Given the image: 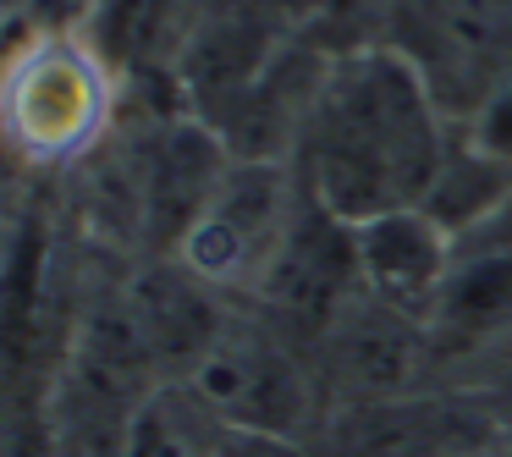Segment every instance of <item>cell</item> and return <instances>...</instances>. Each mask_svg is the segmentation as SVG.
Returning <instances> with one entry per match:
<instances>
[{"mask_svg": "<svg viewBox=\"0 0 512 457\" xmlns=\"http://www.w3.org/2000/svg\"><path fill=\"white\" fill-rule=\"evenodd\" d=\"M446 149H452L446 105L397 45L342 50L303 94V193L347 226L391 210H419Z\"/></svg>", "mask_w": 512, "mask_h": 457, "instance_id": "6da1fadb", "label": "cell"}, {"mask_svg": "<svg viewBox=\"0 0 512 457\" xmlns=\"http://www.w3.org/2000/svg\"><path fill=\"white\" fill-rule=\"evenodd\" d=\"M111 67L83 23H34L0 56V144L28 166H72L116 116Z\"/></svg>", "mask_w": 512, "mask_h": 457, "instance_id": "7a4b0ae2", "label": "cell"}, {"mask_svg": "<svg viewBox=\"0 0 512 457\" xmlns=\"http://www.w3.org/2000/svg\"><path fill=\"white\" fill-rule=\"evenodd\" d=\"M303 199L309 193L292 177L287 155H232L182 232L177 265L204 287H259Z\"/></svg>", "mask_w": 512, "mask_h": 457, "instance_id": "3957f363", "label": "cell"}, {"mask_svg": "<svg viewBox=\"0 0 512 457\" xmlns=\"http://www.w3.org/2000/svg\"><path fill=\"white\" fill-rule=\"evenodd\" d=\"M397 50L430 78L446 116H468L512 78V0H413V39Z\"/></svg>", "mask_w": 512, "mask_h": 457, "instance_id": "277c9868", "label": "cell"}, {"mask_svg": "<svg viewBox=\"0 0 512 457\" xmlns=\"http://www.w3.org/2000/svg\"><path fill=\"white\" fill-rule=\"evenodd\" d=\"M188 380L210 419L243 424V430H270V435H292L303 419L298 364L254 331H215V342L199 353Z\"/></svg>", "mask_w": 512, "mask_h": 457, "instance_id": "5b68a950", "label": "cell"}, {"mask_svg": "<svg viewBox=\"0 0 512 457\" xmlns=\"http://www.w3.org/2000/svg\"><path fill=\"white\" fill-rule=\"evenodd\" d=\"M254 292L287 320L331 325L358 292L353 226L336 221L331 210H320L314 199H303L298 221L287 226V237H281L276 259H270V270L259 276Z\"/></svg>", "mask_w": 512, "mask_h": 457, "instance_id": "8992f818", "label": "cell"}, {"mask_svg": "<svg viewBox=\"0 0 512 457\" xmlns=\"http://www.w3.org/2000/svg\"><path fill=\"white\" fill-rule=\"evenodd\" d=\"M353 243H358V292L430 325L435 298H441L457 254V237L424 210H391L353 226Z\"/></svg>", "mask_w": 512, "mask_h": 457, "instance_id": "52a82bcc", "label": "cell"}, {"mask_svg": "<svg viewBox=\"0 0 512 457\" xmlns=\"http://www.w3.org/2000/svg\"><path fill=\"white\" fill-rule=\"evenodd\" d=\"M430 331L457 347H496L512 336V243H496L490 226L457 237Z\"/></svg>", "mask_w": 512, "mask_h": 457, "instance_id": "ba28073f", "label": "cell"}, {"mask_svg": "<svg viewBox=\"0 0 512 457\" xmlns=\"http://www.w3.org/2000/svg\"><path fill=\"white\" fill-rule=\"evenodd\" d=\"M83 28L116 72H149L177 67L199 17H193V0H89Z\"/></svg>", "mask_w": 512, "mask_h": 457, "instance_id": "9c48e42d", "label": "cell"}, {"mask_svg": "<svg viewBox=\"0 0 512 457\" xmlns=\"http://www.w3.org/2000/svg\"><path fill=\"white\" fill-rule=\"evenodd\" d=\"M457 138L468 149H479L485 160L512 171V78L496 83L468 116H457Z\"/></svg>", "mask_w": 512, "mask_h": 457, "instance_id": "30bf717a", "label": "cell"}, {"mask_svg": "<svg viewBox=\"0 0 512 457\" xmlns=\"http://www.w3.org/2000/svg\"><path fill=\"white\" fill-rule=\"evenodd\" d=\"M182 457H303L292 446V435H270V430H243L204 413V435L188 446Z\"/></svg>", "mask_w": 512, "mask_h": 457, "instance_id": "8fae6325", "label": "cell"}, {"mask_svg": "<svg viewBox=\"0 0 512 457\" xmlns=\"http://www.w3.org/2000/svg\"><path fill=\"white\" fill-rule=\"evenodd\" d=\"M463 457H485V452H463Z\"/></svg>", "mask_w": 512, "mask_h": 457, "instance_id": "7c38bea8", "label": "cell"}]
</instances>
